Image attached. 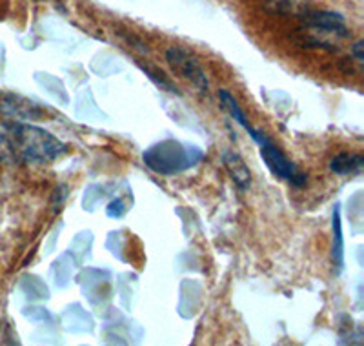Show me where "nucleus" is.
Wrapping results in <instances>:
<instances>
[{
  "label": "nucleus",
  "instance_id": "f257e3e1",
  "mask_svg": "<svg viewBox=\"0 0 364 346\" xmlns=\"http://www.w3.org/2000/svg\"><path fill=\"white\" fill-rule=\"evenodd\" d=\"M68 152L63 140L46 130L21 122L0 126V155L15 162L48 164Z\"/></svg>",
  "mask_w": 364,
  "mask_h": 346
},
{
  "label": "nucleus",
  "instance_id": "f03ea898",
  "mask_svg": "<svg viewBox=\"0 0 364 346\" xmlns=\"http://www.w3.org/2000/svg\"><path fill=\"white\" fill-rule=\"evenodd\" d=\"M204 159V152L199 146L184 145L181 140L164 139L149 146L142 153V161L151 172L171 177L177 173L193 168Z\"/></svg>",
  "mask_w": 364,
  "mask_h": 346
},
{
  "label": "nucleus",
  "instance_id": "7ed1b4c3",
  "mask_svg": "<svg viewBox=\"0 0 364 346\" xmlns=\"http://www.w3.org/2000/svg\"><path fill=\"white\" fill-rule=\"evenodd\" d=\"M166 62L170 64L173 73L188 80L191 86H195V90H199L200 93H208L210 80H208L206 71H204L199 58L195 57L190 50L182 48V46H171L170 50L166 51Z\"/></svg>",
  "mask_w": 364,
  "mask_h": 346
},
{
  "label": "nucleus",
  "instance_id": "20e7f679",
  "mask_svg": "<svg viewBox=\"0 0 364 346\" xmlns=\"http://www.w3.org/2000/svg\"><path fill=\"white\" fill-rule=\"evenodd\" d=\"M257 145H259V152H261L262 161L266 162L268 169L275 175V177L282 179V181H288L290 184H294L295 188H302V186L306 184V173H302L301 169L297 168V164L291 162L290 159L281 152V148L273 145L268 137L262 135L261 139L257 140Z\"/></svg>",
  "mask_w": 364,
  "mask_h": 346
},
{
  "label": "nucleus",
  "instance_id": "39448f33",
  "mask_svg": "<svg viewBox=\"0 0 364 346\" xmlns=\"http://www.w3.org/2000/svg\"><path fill=\"white\" fill-rule=\"evenodd\" d=\"M304 22V28L311 29L317 35H333L337 38H350L352 37V31L348 29L346 21L341 13L336 11H310L301 19Z\"/></svg>",
  "mask_w": 364,
  "mask_h": 346
},
{
  "label": "nucleus",
  "instance_id": "423d86ee",
  "mask_svg": "<svg viewBox=\"0 0 364 346\" xmlns=\"http://www.w3.org/2000/svg\"><path fill=\"white\" fill-rule=\"evenodd\" d=\"M223 164L226 168L230 179L233 181V184L240 192H248L250 186H252V173H250V168L245 162V159L235 152H224Z\"/></svg>",
  "mask_w": 364,
  "mask_h": 346
},
{
  "label": "nucleus",
  "instance_id": "0eeeda50",
  "mask_svg": "<svg viewBox=\"0 0 364 346\" xmlns=\"http://www.w3.org/2000/svg\"><path fill=\"white\" fill-rule=\"evenodd\" d=\"M264 11L272 15H286V17L302 19L311 9L310 0H261Z\"/></svg>",
  "mask_w": 364,
  "mask_h": 346
},
{
  "label": "nucleus",
  "instance_id": "6e6552de",
  "mask_svg": "<svg viewBox=\"0 0 364 346\" xmlns=\"http://www.w3.org/2000/svg\"><path fill=\"white\" fill-rule=\"evenodd\" d=\"M219 97H220V103H223V106L226 108L228 112H230V115H232L233 119H235L237 122H239L240 126H242V128L246 130V132H248V135L252 137V139L255 140V142L259 139H261L262 135H264V132H261V130H255L252 126V124L248 122V119H246L245 112H242V108L239 106V103H237L235 97H233L232 93H230V91H228V90H219Z\"/></svg>",
  "mask_w": 364,
  "mask_h": 346
},
{
  "label": "nucleus",
  "instance_id": "1a4fd4ad",
  "mask_svg": "<svg viewBox=\"0 0 364 346\" xmlns=\"http://www.w3.org/2000/svg\"><path fill=\"white\" fill-rule=\"evenodd\" d=\"M364 168V157L359 153L343 152L336 155L330 162V169L337 175H353Z\"/></svg>",
  "mask_w": 364,
  "mask_h": 346
},
{
  "label": "nucleus",
  "instance_id": "9d476101",
  "mask_svg": "<svg viewBox=\"0 0 364 346\" xmlns=\"http://www.w3.org/2000/svg\"><path fill=\"white\" fill-rule=\"evenodd\" d=\"M333 243H331V261L336 266V272L341 273L344 268V241H343V226H341V210L339 204L333 208Z\"/></svg>",
  "mask_w": 364,
  "mask_h": 346
},
{
  "label": "nucleus",
  "instance_id": "9b49d317",
  "mask_svg": "<svg viewBox=\"0 0 364 346\" xmlns=\"http://www.w3.org/2000/svg\"><path fill=\"white\" fill-rule=\"evenodd\" d=\"M294 42L299 46V48H310V50H324V51H330V53H336L339 51L337 46L331 44L330 41H326V37H321L317 35L315 31L308 28H302L297 29V33H295Z\"/></svg>",
  "mask_w": 364,
  "mask_h": 346
},
{
  "label": "nucleus",
  "instance_id": "f8f14e48",
  "mask_svg": "<svg viewBox=\"0 0 364 346\" xmlns=\"http://www.w3.org/2000/svg\"><path fill=\"white\" fill-rule=\"evenodd\" d=\"M139 64V68H141L142 71L146 73V77L149 78V80H154L155 84H157L161 90H166V91H170V93H177L178 95V90L177 86H175L173 83H171V78L168 77V75H164V71L157 70V68H151V66H146V64H142L141 61L136 62Z\"/></svg>",
  "mask_w": 364,
  "mask_h": 346
},
{
  "label": "nucleus",
  "instance_id": "ddd939ff",
  "mask_svg": "<svg viewBox=\"0 0 364 346\" xmlns=\"http://www.w3.org/2000/svg\"><path fill=\"white\" fill-rule=\"evenodd\" d=\"M352 55L357 62H364V41L355 42L352 46Z\"/></svg>",
  "mask_w": 364,
  "mask_h": 346
}]
</instances>
